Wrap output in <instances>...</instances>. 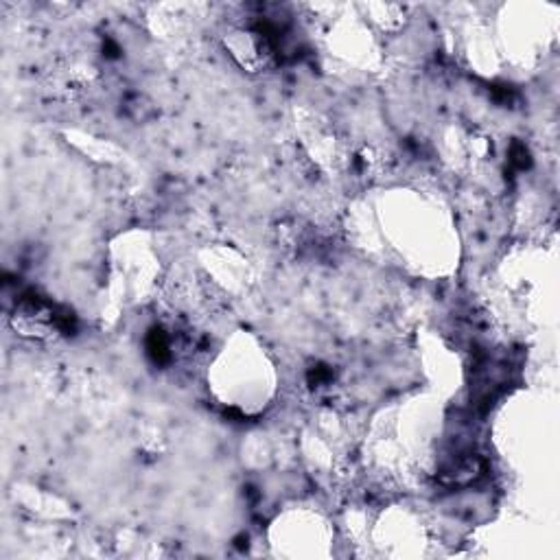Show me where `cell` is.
<instances>
[{
  "label": "cell",
  "mask_w": 560,
  "mask_h": 560,
  "mask_svg": "<svg viewBox=\"0 0 560 560\" xmlns=\"http://www.w3.org/2000/svg\"><path fill=\"white\" fill-rule=\"evenodd\" d=\"M147 350L151 355V359L158 364H167L171 359V342L162 330H151L147 340Z\"/></svg>",
  "instance_id": "1"
}]
</instances>
